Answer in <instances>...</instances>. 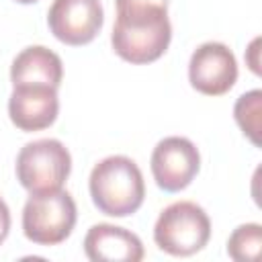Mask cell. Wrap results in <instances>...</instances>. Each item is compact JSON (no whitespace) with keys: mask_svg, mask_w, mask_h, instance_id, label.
Masks as SVG:
<instances>
[{"mask_svg":"<svg viewBox=\"0 0 262 262\" xmlns=\"http://www.w3.org/2000/svg\"><path fill=\"white\" fill-rule=\"evenodd\" d=\"M172 41V25L168 8L123 10L117 12L111 33L115 53L135 66L160 59Z\"/></svg>","mask_w":262,"mask_h":262,"instance_id":"6da1fadb","label":"cell"},{"mask_svg":"<svg viewBox=\"0 0 262 262\" xmlns=\"http://www.w3.org/2000/svg\"><path fill=\"white\" fill-rule=\"evenodd\" d=\"M94 207L108 217L133 215L145 196V182L139 166L127 156H108L100 160L88 180Z\"/></svg>","mask_w":262,"mask_h":262,"instance_id":"7a4b0ae2","label":"cell"},{"mask_svg":"<svg viewBox=\"0 0 262 262\" xmlns=\"http://www.w3.org/2000/svg\"><path fill=\"white\" fill-rule=\"evenodd\" d=\"M78 209L74 196L63 190H45L29 196L23 209L25 237L39 246H57L76 227Z\"/></svg>","mask_w":262,"mask_h":262,"instance_id":"3957f363","label":"cell"},{"mask_svg":"<svg viewBox=\"0 0 262 262\" xmlns=\"http://www.w3.org/2000/svg\"><path fill=\"white\" fill-rule=\"evenodd\" d=\"M211 237V219L205 209L192 201L168 205L156 225L154 242L170 256H192L201 252Z\"/></svg>","mask_w":262,"mask_h":262,"instance_id":"277c9868","label":"cell"},{"mask_svg":"<svg viewBox=\"0 0 262 262\" xmlns=\"http://www.w3.org/2000/svg\"><path fill=\"white\" fill-rule=\"evenodd\" d=\"M72 172V156L59 139H37L20 147L16 178L31 194L57 190Z\"/></svg>","mask_w":262,"mask_h":262,"instance_id":"5b68a950","label":"cell"},{"mask_svg":"<svg viewBox=\"0 0 262 262\" xmlns=\"http://www.w3.org/2000/svg\"><path fill=\"white\" fill-rule=\"evenodd\" d=\"M151 174L156 184L166 192L184 190L201 168V154L186 137H164L151 151Z\"/></svg>","mask_w":262,"mask_h":262,"instance_id":"8992f818","label":"cell"},{"mask_svg":"<svg viewBox=\"0 0 262 262\" xmlns=\"http://www.w3.org/2000/svg\"><path fill=\"white\" fill-rule=\"evenodd\" d=\"M102 23L104 10L100 0H53L47 12V25L53 37L72 47L94 41Z\"/></svg>","mask_w":262,"mask_h":262,"instance_id":"52a82bcc","label":"cell"},{"mask_svg":"<svg viewBox=\"0 0 262 262\" xmlns=\"http://www.w3.org/2000/svg\"><path fill=\"white\" fill-rule=\"evenodd\" d=\"M190 86L205 96L229 92L237 80V61L225 43L209 41L194 49L188 61Z\"/></svg>","mask_w":262,"mask_h":262,"instance_id":"ba28073f","label":"cell"},{"mask_svg":"<svg viewBox=\"0 0 262 262\" xmlns=\"http://www.w3.org/2000/svg\"><path fill=\"white\" fill-rule=\"evenodd\" d=\"M59 113L57 88L29 84L14 86L8 98V117L20 131H41L55 123Z\"/></svg>","mask_w":262,"mask_h":262,"instance_id":"9c48e42d","label":"cell"},{"mask_svg":"<svg viewBox=\"0 0 262 262\" xmlns=\"http://www.w3.org/2000/svg\"><path fill=\"white\" fill-rule=\"evenodd\" d=\"M84 252L92 262H139L143 258V244L125 227L96 223L84 237Z\"/></svg>","mask_w":262,"mask_h":262,"instance_id":"30bf717a","label":"cell"},{"mask_svg":"<svg viewBox=\"0 0 262 262\" xmlns=\"http://www.w3.org/2000/svg\"><path fill=\"white\" fill-rule=\"evenodd\" d=\"M10 80L12 86L41 84L59 88L63 80L61 57L43 45H31L14 57L10 66Z\"/></svg>","mask_w":262,"mask_h":262,"instance_id":"8fae6325","label":"cell"},{"mask_svg":"<svg viewBox=\"0 0 262 262\" xmlns=\"http://www.w3.org/2000/svg\"><path fill=\"white\" fill-rule=\"evenodd\" d=\"M262 92L260 90H250L242 94L235 100L233 106V117L244 135L254 143L260 145V125H262Z\"/></svg>","mask_w":262,"mask_h":262,"instance_id":"7c38bea8","label":"cell"},{"mask_svg":"<svg viewBox=\"0 0 262 262\" xmlns=\"http://www.w3.org/2000/svg\"><path fill=\"white\" fill-rule=\"evenodd\" d=\"M262 246V225L260 223H244L233 229L227 239V254L237 262L256 260Z\"/></svg>","mask_w":262,"mask_h":262,"instance_id":"4fadbf2b","label":"cell"},{"mask_svg":"<svg viewBox=\"0 0 262 262\" xmlns=\"http://www.w3.org/2000/svg\"><path fill=\"white\" fill-rule=\"evenodd\" d=\"M117 12L123 10H145V8H168L170 0H115Z\"/></svg>","mask_w":262,"mask_h":262,"instance_id":"5bb4252c","label":"cell"},{"mask_svg":"<svg viewBox=\"0 0 262 262\" xmlns=\"http://www.w3.org/2000/svg\"><path fill=\"white\" fill-rule=\"evenodd\" d=\"M8 231H10V209L0 196V244H4V239L8 237Z\"/></svg>","mask_w":262,"mask_h":262,"instance_id":"9a60e30c","label":"cell"},{"mask_svg":"<svg viewBox=\"0 0 262 262\" xmlns=\"http://www.w3.org/2000/svg\"><path fill=\"white\" fill-rule=\"evenodd\" d=\"M258 43H260V39H254V41H252V45H250L252 55H256V53H258V49H256V47H258ZM250 68H252V72H254V74H260V70H258V61H256L254 57H252V61H250Z\"/></svg>","mask_w":262,"mask_h":262,"instance_id":"2e32d148","label":"cell"},{"mask_svg":"<svg viewBox=\"0 0 262 262\" xmlns=\"http://www.w3.org/2000/svg\"><path fill=\"white\" fill-rule=\"evenodd\" d=\"M14 2H18V4H33V2H37V0H14Z\"/></svg>","mask_w":262,"mask_h":262,"instance_id":"e0dca14e","label":"cell"}]
</instances>
